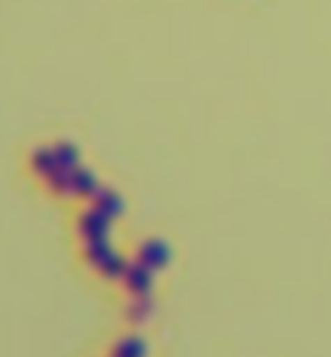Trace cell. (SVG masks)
<instances>
[{
  "mask_svg": "<svg viewBox=\"0 0 331 357\" xmlns=\"http://www.w3.org/2000/svg\"><path fill=\"white\" fill-rule=\"evenodd\" d=\"M123 280H127V289H130L137 299H140V296H146V292H150V286H153V276H150V270H146L143 264L127 266Z\"/></svg>",
  "mask_w": 331,
  "mask_h": 357,
  "instance_id": "cell-1",
  "label": "cell"
},
{
  "mask_svg": "<svg viewBox=\"0 0 331 357\" xmlns=\"http://www.w3.org/2000/svg\"><path fill=\"white\" fill-rule=\"evenodd\" d=\"M114 357H146V348H143L140 338H127V341H121V344H117Z\"/></svg>",
  "mask_w": 331,
  "mask_h": 357,
  "instance_id": "cell-3",
  "label": "cell"
},
{
  "mask_svg": "<svg viewBox=\"0 0 331 357\" xmlns=\"http://www.w3.org/2000/svg\"><path fill=\"white\" fill-rule=\"evenodd\" d=\"M146 312H150V299H146V296H140V299L133 302L130 315H133V319H146Z\"/></svg>",
  "mask_w": 331,
  "mask_h": 357,
  "instance_id": "cell-4",
  "label": "cell"
},
{
  "mask_svg": "<svg viewBox=\"0 0 331 357\" xmlns=\"http://www.w3.org/2000/svg\"><path fill=\"white\" fill-rule=\"evenodd\" d=\"M166 264V247L162 244H150L146 250H143V266L146 270H156V266Z\"/></svg>",
  "mask_w": 331,
  "mask_h": 357,
  "instance_id": "cell-2",
  "label": "cell"
}]
</instances>
